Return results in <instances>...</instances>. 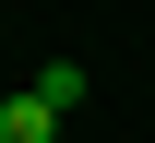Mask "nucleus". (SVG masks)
<instances>
[{"instance_id": "obj_1", "label": "nucleus", "mask_w": 155, "mask_h": 143, "mask_svg": "<svg viewBox=\"0 0 155 143\" xmlns=\"http://www.w3.org/2000/svg\"><path fill=\"white\" fill-rule=\"evenodd\" d=\"M60 119H72V107H48L36 83H12V96H0V143H60Z\"/></svg>"}, {"instance_id": "obj_2", "label": "nucleus", "mask_w": 155, "mask_h": 143, "mask_svg": "<svg viewBox=\"0 0 155 143\" xmlns=\"http://www.w3.org/2000/svg\"><path fill=\"white\" fill-rule=\"evenodd\" d=\"M24 83H36L48 107H84V60H36V72H24Z\"/></svg>"}]
</instances>
